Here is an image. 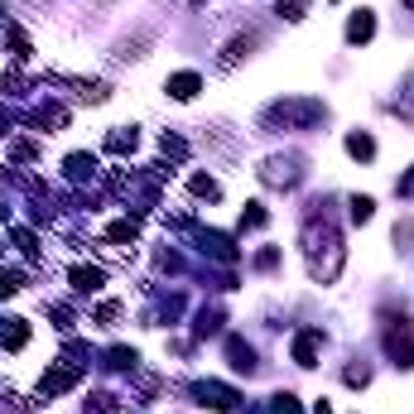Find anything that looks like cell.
<instances>
[{
    "label": "cell",
    "instance_id": "cell-1",
    "mask_svg": "<svg viewBox=\"0 0 414 414\" xmlns=\"http://www.w3.org/2000/svg\"><path fill=\"white\" fill-rule=\"evenodd\" d=\"M318 116H323V106H318V102H289V106L279 102V106L270 111V121H289V126H313Z\"/></svg>",
    "mask_w": 414,
    "mask_h": 414
},
{
    "label": "cell",
    "instance_id": "cell-2",
    "mask_svg": "<svg viewBox=\"0 0 414 414\" xmlns=\"http://www.w3.org/2000/svg\"><path fill=\"white\" fill-rule=\"evenodd\" d=\"M25 342H29V328L20 323V318H15V323H10V318H0V347H10V352H15V347H25Z\"/></svg>",
    "mask_w": 414,
    "mask_h": 414
},
{
    "label": "cell",
    "instance_id": "cell-3",
    "mask_svg": "<svg viewBox=\"0 0 414 414\" xmlns=\"http://www.w3.org/2000/svg\"><path fill=\"white\" fill-rule=\"evenodd\" d=\"M73 381H78V366H58V371H49V376H44V395H63Z\"/></svg>",
    "mask_w": 414,
    "mask_h": 414
},
{
    "label": "cell",
    "instance_id": "cell-4",
    "mask_svg": "<svg viewBox=\"0 0 414 414\" xmlns=\"http://www.w3.org/2000/svg\"><path fill=\"white\" fill-rule=\"evenodd\" d=\"M73 284H78L83 294H97V289L106 284V275H102L97 265H78V270H73Z\"/></svg>",
    "mask_w": 414,
    "mask_h": 414
},
{
    "label": "cell",
    "instance_id": "cell-5",
    "mask_svg": "<svg viewBox=\"0 0 414 414\" xmlns=\"http://www.w3.org/2000/svg\"><path fill=\"white\" fill-rule=\"evenodd\" d=\"M197 395H202V405H212V410H231V405H236V395L226 386H197Z\"/></svg>",
    "mask_w": 414,
    "mask_h": 414
},
{
    "label": "cell",
    "instance_id": "cell-6",
    "mask_svg": "<svg viewBox=\"0 0 414 414\" xmlns=\"http://www.w3.org/2000/svg\"><path fill=\"white\" fill-rule=\"evenodd\" d=\"M197 73H173V78H169V92H173V97H178V102H188V97H197Z\"/></svg>",
    "mask_w": 414,
    "mask_h": 414
},
{
    "label": "cell",
    "instance_id": "cell-7",
    "mask_svg": "<svg viewBox=\"0 0 414 414\" xmlns=\"http://www.w3.org/2000/svg\"><path fill=\"white\" fill-rule=\"evenodd\" d=\"M371 34H376V20H371L366 10H361V15H352V25H347V39H352V44H366Z\"/></svg>",
    "mask_w": 414,
    "mask_h": 414
},
{
    "label": "cell",
    "instance_id": "cell-8",
    "mask_svg": "<svg viewBox=\"0 0 414 414\" xmlns=\"http://www.w3.org/2000/svg\"><path fill=\"white\" fill-rule=\"evenodd\" d=\"M347 154H352V159H371V154H376V140L371 135H352L347 140Z\"/></svg>",
    "mask_w": 414,
    "mask_h": 414
},
{
    "label": "cell",
    "instance_id": "cell-9",
    "mask_svg": "<svg viewBox=\"0 0 414 414\" xmlns=\"http://www.w3.org/2000/svg\"><path fill=\"white\" fill-rule=\"evenodd\" d=\"M313 347H318V332H304V337L294 342V357H299V366H313Z\"/></svg>",
    "mask_w": 414,
    "mask_h": 414
},
{
    "label": "cell",
    "instance_id": "cell-10",
    "mask_svg": "<svg viewBox=\"0 0 414 414\" xmlns=\"http://www.w3.org/2000/svg\"><path fill=\"white\" fill-rule=\"evenodd\" d=\"M226 352H231V366H236V371H250V366H255V361H250V347H246V342H231Z\"/></svg>",
    "mask_w": 414,
    "mask_h": 414
},
{
    "label": "cell",
    "instance_id": "cell-11",
    "mask_svg": "<svg viewBox=\"0 0 414 414\" xmlns=\"http://www.w3.org/2000/svg\"><path fill=\"white\" fill-rule=\"evenodd\" d=\"M106 150H111V154H126V150H135V130H130V135H126V130H116V135L106 140Z\"/></svg>",
    "mask_w": 414,
    "mask_h": 414
},
{
    "label": "cell",
    "instance_id": "cell-12",
    "mask_svg": "<svg viewBox=\"0 0 414 414\" xmlns=\"http://www.w3.org/2000/svg\"><path fill=\"white\" fill-rule=\"evenodd\" d=\"M92 159H87V154H73V159H68V173H73V178H87V173H92Z\"/></svg>",
    "mask_w": 414,
    "mask_h": 414
},
{
    "label": "cell",
    "instance_id": "cell-13",
    "mask_svg": "<svg viewBox=\"0 0 414 414\" xmlns=\"http://www.w3.org/2000/svg\"><path fill=\"white\" fill-rule=\"evenodd\" d=\"M20 284H25V275H20V270H5V275H0V299H5V294H15Z\"/></svg>",
    "mask_w": 414,
    "mask_h": 414
},
{
    "label": "cell",
    "instance_id": "cell-14",
    "mask_svg": "<svg viewBox=\"0 0 414 414\" xmlns=\"http://www.w3.org/2000/svg\"><path fill=\"white\" fill-rule=\"evenodd\" d=\"M275 414H304V410H299L294 395H275Z\"/></svg>",
    "mask_w": 414,
    "mask_h": 414
},
{
    "label": "cell",
    "instance_id": "cell-15",
    "mask_svg": "<svg viewBox=\"0 0 414 414\" xmlns=\"http://www.w3.org/2000/svg\"><path fill=\"white\" fill-rule=\"evenodd\" d=\"M371 207H376L371 197H352V217H357V221H366V217H371Z\"/></svg>",
    "mask_w": 414,
    "mask_h": 414
},
{
    "label": "cell",
    "instance_id": "cell-16",
    "mask_svg": "<svg viewBox=\"0 0 414 414\" xmlns=\"http://www.w3.org/2000/svg\"><path fill=\"white\" fill-rule=\"evenodd\" d=\"M193 193L197 197H217V183H212V178H193Z\"/></svg>",
    "mask_w": 414,
    "mask_h": 414
},
{
    "label": "cell",
    "instance_id": "cell-17",
    "mask_svg": "<svg viewBox=\"0 0 414 414\" xmlns=\"http://www.w3.org/2000/svg\"><path fill=\"white\" fill-rule=\"evenodd\" d=\"M405 5H410V10H414V0H405Z\"/></svg>",
    "mask_w": 414,
    "mask_h": 414
}]
</instances>
